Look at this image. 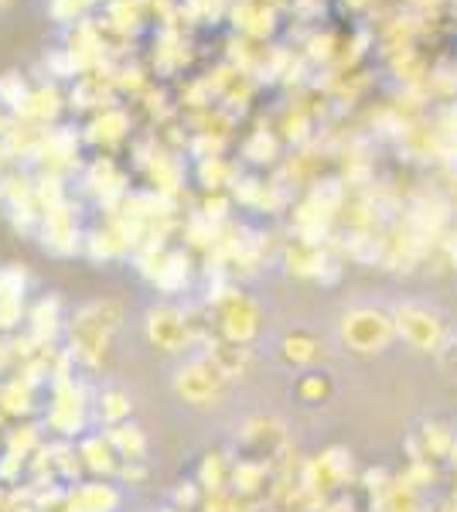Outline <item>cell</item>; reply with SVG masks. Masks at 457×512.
Here are the masks:
<instances>
[{"mask_svg":"<svg viewBox=\"0 0 457 512\" xmlns=\"http://www.w3.org/2000/svg\"><path fill=\"white\" fill-rule=\"evenodd\" d=\"M58 110H62V96H58V89L55 86H38V89H31L28 99L21 103L18 117L35 120V123H48V120H55Z\"/></svg>","mask_w":457,"mask_h":512,"instance_id":"9","label":"cell"},{"mask_svg":"<svg viewBox=\"0 0 457 512\" xmlns=\"http://www.w3.org/2000/svg\"><path fill=\"white\" fill-rule=\"evenodd\" d=\"M4 134H7V120L0 117V137H4Z\"/></svg>","mask_w":457,"mask_h":512,"instance_id":"19","label":"cell"},{"mask_svg":"<svg viewBox=\"0 0 457 512\" xmlns=\"http://www.w3.org/2000/svg\"><path fill=\"white\" fill-rule=\"evenodd\" d=\"M219 332L222 342L232 345H253L256 335H260V308H256L253 297L232 291L229 297H222L219 304Z\"/></svg>","mask_w":457,"mask_h":512,"instance_id":"5","label":"cell"},{"mask_svg":"<svg viewBox=\"0 0 457 512\" xmlns=\"http://www.w3.org/2000/svg\"><path fill=\"white\" fill-rule=\"evenodd\" d=\"M31 332H35L38 338H45V335H55L58 328H62V311H58V297H52V301H38L35 308H31Z\"/></svg>","mask_w":457,"mask_h":512,"instance_id":"14","label":"cell"},{"mask_svg":"<svg viewBox=\"0 0 457 512\" xmlns=\"http://www.w3.org/2000/svg\"><path fill=\"white\" fill-rule=\"evenodd\" d=\"M440 366L447 369V376L457 379V335L447 338V345L440 349Z\"/></svg>","mask_w":457,"mask_h":512,"instance_id":"18","label":"cell"},{"mask_svg":"<svg viewBox=\"0 0 457 512\" xmlns=\"http://www.w3.org/2000/svg\"><path fill=\"white\" fill-rule=\"evenodd\" d=\"M106 441L113 444V451L120 454L123 461H144V454H147V437L130 424L106 427Z\"/></svg>","mask_w":457,"mask_h":512,"instance_id":"12","label":"cell"},{"mask_svg":"<svg viewBox=\"0 0 457 512\" xmlns=\"http://www.w3.org/2000/svg\"><path fill=\"white\" fill-rule=\"evenodd\" d=\"M120 328H123V304L103 297V301H86L82 308L72 311L65 332H69L72 355L79 362H86V366H99L110 355Z\"/></svg>","mask_w":457,"mask_h":512,"instance_id":"1","label":"cell"},{"mask_svg":"<svg viewBox=\"0 0 457 512\" xmlns=\"http://www.w3.org/2000/svg\"><path fill=\"white\" fill-rule=\"evenodd\" d=\"M130 414H134V400H130L123 390H116V386H110V390L99 393L96 400V417L103 420L106 427H120L127 424Z\"/></svg>","mask_w":457,"mask_h":512,"instance_id":"11","label":"cell"},{"mask_svg":"<svg viewBox=\"0 0 457 512\" xmlns=\"http://www.w3.org/2000/svg\"><path fill=\"white\" fill-rule=\"evenodd\" d=\"M82 7H86V0H52V18L72 24L82 14Z\"/></svg>","mask_w":457,"mask_h":512,"instance_id":"17","label":"cell"},{"mask_svg":"<svg viewBox=\"0 0 457 512\" xmlns=\"http://www.w3.org/2000/svg\"><path fill=\"white\" fill-rule=\"evenodd\" d=\"M93 140H120L123 130H127V117L120 110H103L93 123Z\"/></svg>","mask_w":457,"mask_h":512,"instance_id":"16","label":"cell"},{"mask_svg":"<svg viewBox=\"0 0 457 512\" xmlns=\"http://www.w3.org/2000/svg\"><path fill=\"white\" fill-rule=\"evenodd\" d=\"M451 458H454V465H457V437H454V448H451Z\"/></svg>","mask_w":457,"mask_h":512,"instance_id":"20","label":"cell"},{"mask_svg":"<svg viewBox=\"0 0 457 512\" xmlns=\"http://www.w3.org/2000/svg\"><path fill=\"white\" fill-rule=\"evenodd\" d=\"M393 321H396V335H400L403 345H410L413 352L423 355H440V349L447 345L451 338V325L447 318L440 315L437 308L420 301H403L393 308Z\"/></svg>","mask_w":457,"mask_h":512,"instance_id":"3","label":"cell"},{"mask_svg":"<svg viewBox=\"0 0 457 512\" xmlns=\"http://www.w3.org/2000/svg\"><path fill=\"white\" fill-rule=\"evenodd\" d=\"M229 379L222 376V369L215 366L209 355H198V359H188L185 366H178L174 373V393L178 400L191 403V407H212L215 400H222Z\"/></svg>","mask_w":457,"mask_h":512,"instance_id":"4","label":"cell"},{"mask_svg":"<svg viewBox=\"0 0 457 512\" xmlns=\"http://www.w3.org/2000/svg\"><path fill=\"white\" fill-rule=\"evenodd\" d=\"M28 82H24L18 72H4L0 76V106H7V110H14L18 113L21 110V103L28 99Z\"/></svg>","mask_w":457,"mask_h":512,"instance_id":"15","label":"cell"},{"mask_svg":"<svg viewBox=\"0 0 457 512\" xmlns=\"http://www.w3.org/2000/svg\"><path fill=\"white\" fill-rule=\"evenodd\" d=\"M331 390H335V386H331V379L324 373H318V369H307V373H301V376H297V386H294L297 400L311 403V407H314V403L328 400Z\"/></svg>","mask_w":457,"mask_h":512,"instance_id":"13","label":"cell"},{"mask_svg":"<svg viewBox=\"0 0 457 512\" xmlns=\"http://www.w3.org/2000/svg\"><path fill=\"white\" fill-rule=\"evenodd\" d=\"M164 512H185V509H164Z\"/></svg>","mask_w":457,"mask_h":512,"instance_id":"22","label":"cell"},{"mask_svg":"<svg viewBox=\"0 0 457 512\" xmlns=\"http://www.w3.org/2000/svg\"><path fill=\"white\" fill-rule=\"evenodd\" d=\"M14 4V0H0V11H4V7H11Z\"/></svg>","mask_w":457,"mask_h":512,"instance_id":"21","label":"cell"},{"mask_svg":"<svg viewBox=\"0 0 457 512\" xmlns=\"http://www.w3.org/2000/svg\"><path fill=\"white\" fill-rule=\"evenodd\" d=\"M41 243L52 253H76L79 250V226H76V212L69 205H55V209L41 212Z\"/></svg>","mask_w":457,"mask_h":512,"instance_id":"7","label":"cell"},{"mask_svg":"<svg viewBox=\"0 0 457 512\" xmlns=\"http://www.w3.org/2000/svg\"><path fill=\"white\" fill-rule=\"evenodd\" d=\"M120 506V495L103 482H86L82 489L72 492V509L76 512H113Z\"/></svg>","mask_w":457,"mask_h":512,"instance_id":"10","label":"cell"},{"mask_svg":"<svg viewBox=\"0 0 457 512\" xmlns=\"http://www.w3.org/2000/svg\"><path fill=\"white\" fill-rule=\"evenodd\" d=\"M396 321L393 311L376 304H355L338 318V342L352 355H382L396 345Z\"/></svg>","mask_w":457,"mask_h":512,"instance_id":"2","label":"cell"},{"mask_svg":"<svg viewBox=\"0 0 457 512\" xmlns=\"http://www.w3.org/2000/svg\"><path fill=\"white\" fill-rule=\"evenodd\" d=\"M280 359L287 362V366L294 369H314L318 362L324 359V345L321 338L314 332H307V328H294V332L284 335V342H280Z\"/></svg>","mask_w":457,"mask_h":512,"instance_id":"8","label":"cell"},{"mask_svg":"<svg viewBox=\"0 0 457 512\" xmlns=\"http://www.w3.org/2000/svg\"><path fill=\"white\" fill-rule=\"evenodd\" d=\"M147 342L161 352H181L188 345V318L174 304H157L147 311Z\"/></svg>","mask_w":457,"mask_h":512,"instance_id":"6","label":"cell"}]
</instances>
